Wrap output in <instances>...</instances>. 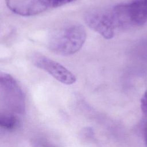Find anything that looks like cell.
<instances>
[{
  "mask_svg": "<svg viewBox=\"0 0 147 147\" xmlns=\"http://www.w3.org/2000/svg\"><path fill=\"white\" fill-rule=\"evenodd\" d=\"M0 96L1 106L10 113L24 114L25 98L17 80L10 75L1 72L0 75Z\"/></svg>",
  "mask_w": 147,
  "mask_h": 147,
  "instance_id": "obj_2",
  "label": "cell"
},
{
  "mask_svg": "<svg viewBox=\"0 0 147 147\" xmlns=\"http://www.w3.org/2000/svg\"><path fill=\"white\" fill-rule=\"evenodd\" d=\"M75 0H5L7 8L24 17L38 15L51 9L62 6Z\"/></svg>",
  "mask_w": 147,
  "mask_h": 147,
  "instance_id": "obj_4",
  "label": "cell"
},
{
  "mask_svg": "<svg viewBox=\"0 0 147 147\" xmlns=\"http://www.w3.org/2000/svg\"><path fill=\"white\" fill-rule=\"evenodd\" d=\"M86 29L79 24H72L53 30L48 39V47L54 53L62 56L73 55L84 45Z\"/></svg>",
  "mask_w": 147,
  "mask_h": 147,
  "instance_id": "obj_1",
  "label": "cell"
},
{
  "mask_svg": "<svg viewBox=\"0 0 147 147\" xmlns=\"http://www.w3.org/2000/svg\"><path fill=\"white\" fill-rule=\"evenodd\" d=\"M118 27L140 26L147 22V0H132L112 9Z\"/></svg>",
  "mask_w": 147,
  "mask_h": 147,
  "instance_id": "obj_3",
  "label": "cell"
},
{
  "mask_svg": "<svg viewBox=\"0 0 147 147\" xmlns=\"http://www.w3.org/2000/svg\"><path fill=\"white\" fill-rule=\"evenodd\" d=\"M31 60L36 67L45 71L59 82L71 85L74 84L76 78L74 74L59 63L39 53L34 54Z\"/></svg>",
  "mask_w": 147,
  "mask_h": 147,
  "instance_id": "obj_6",
  "label": "cell"
},
{
  "mask_svg": "<svg viewBox=\"0 0 147 147\" xmlns=\"http://www.w3.org/2000/svg\"><path fill=\"white\" fill-rule=\"evenodd\" d=\"M19 123L18 119L14 114L10 113H1L0 126L1 128L11 130L16 129Z\"/></svg>",
  "mask_w": 147,
  "mask_h": 147,
  "instance_id": "obj_7",
  "label": "cell"
},
{
  "mask_svg": "<svg viewBox=\"0 0 147 147\" xmlns=\"http://www.w3.org/2000/svg\"><path fill=\"white\" fill-rule=\"evenodd\" d=\"M86 24L104 38L111 39L118 28L112 9H94L86 12L84 16Z\"/></svg>",
  "mask_w": 147,
  "mask_h": 147,
  "instance_id": "obj_5",
  "label": "cell"
},
{
  "mask_svg": "<svg viewBox=\"0 0 147 147\" xmlns=\"http://www.w3.org/2000/svg\"><path fill=\"white\" fill-rule=\"evenodd\" d=\"M141 106L143 113L147 115V90L145 92L141 98Z\"/></svg>",
  "mask_w": 147,
  "mask_h": 147,
  "instance_id": "obj_8",
  "label": "cell"
},
{
  "mask_svg": "<svg viewBox=\"0 0 147 147\" xmlns=\"http://www.w3.org/2000/svg\"><path fill=\"white\" fill-rule=\"evenodd\" d=\"M145 142L147 146V127L145 129Z\"/></svg>",
  "mask_w": 147,
  "mask_h": 147,
  "instance_id": "obj_10",
  "label": "cell"
},
{
  "mask_svg": "<svg viewBox=\"0 0 147 147\" xmlns=\"http://www.w3.org/2000/svg\"><path fill=\"white\" fill-rule=\"evenodd\" d=\"M34 147H55V146H52L51 144H49V143L44 141L37 140L36 142H34Z\"/></svg>",
  "mask_w": 147,
  "mask_h": 147,
  "instance_id": "obj_9",
  "label": "cell"
}]
</instances>
